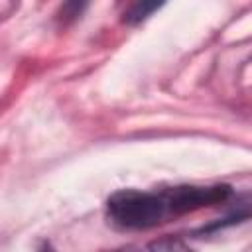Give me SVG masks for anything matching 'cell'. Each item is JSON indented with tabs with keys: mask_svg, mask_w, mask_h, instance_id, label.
Returning a JSON list of instances; mask_svg holds the SVG:
<instances>
[{
	"mask_svg": "<svg viewBox=\"0 0 252 252\" xmlns=\"http://www.w3.org/2000/svg\"><path fill=\"white\" fill-rule=\"evenodd\" d=\"M87 6V0H63V6H61V20L63 24H69L73 20H77L83 10Z\"/></svg>",
	"mask_w": 252,
	"mask_h": 252,
	"instance_id": "cell-4",
	"label": "cell"
},
{
	"mask_svg": "<svg viewBox=\"0 0 252 252\" xmlns=\"http://www.w3.org/2000/svg\"><path fill=\"white\" fill-rule=\"evenodd\" d=\"M185 248L181 242H156V244H152V248Z\"/></svg>",
	"mask_w": 252,
	"mask_h": 252,
	"instance_id": "cell-5",
	"label": "cell"
},
{
	"mask_svg": "<svg viewBox=\"0 0 252 252\" xmlns=\"http://www.w3.org/2000/svg\"><path fill=\"white\" fill-rule=\"evenodd\" d=\"M108 219L112 224L126 230H146L169 217V207L163 193H146L122 189L108 197Z\"/></svg>",
	"mask_w": 252,
	"mask_h": 252,
	"instance_id": "cell-1",
	"label": "cell"
},
{
	"mask_svg": "<svg viewBox=\"0 0 252 252\" xmlns=\"http://www.w3.org/2000/svg\"><path fill=\"white\" fill-rule=\"evenodd\" d=\"M167 0H136L126 12H124V22L126 24H140L146 18H150L158 8H161Z\"/></svg>",
	"mask_w": 252,
	"mask_h": 252,
	"instance_id": "cell-3",
	"label": "cell"
},
{
	"mask_svg": "<svg viewBox=\"0 0 252 252\" xmlns=\"http://www.w3.org/2000/svg\"><path fill=\"white\" fill-rule=\"evenodd\" d=\"M228 185H213V187H197V185H179L163 191L171 215H183L197 211L201 207L222 203L230 197Z\"/></svg>",
	"mask_w": 252,
	"mask_h": 252,
	"instance_id": "cell-2",
	"label": "cell"
}]
</instances>
